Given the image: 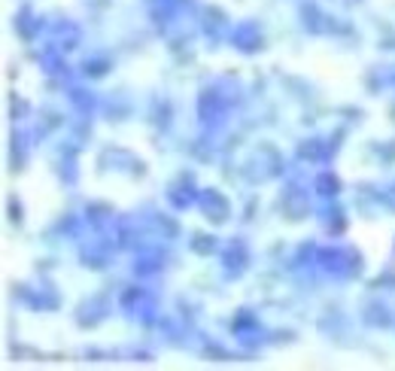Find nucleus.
Instances as JSON below:
<instances>
[{
    "instance_id": "1",
    "label": "nucleus",
    "mask_w": 395,
    "mask_h": 371,
    "mask_svg": "<svg viewBox=\"0 0 395 371\" xmlns=\"http://www.w3.org/2000/svg\"><path fill=\"white\" fill-rule=\"evenodd\" d=\"M319 192H322V195H335V192H338V180L329 177V174H322V177H319Z\"/></svg>"
}]
</instances>
